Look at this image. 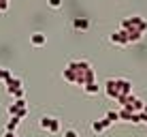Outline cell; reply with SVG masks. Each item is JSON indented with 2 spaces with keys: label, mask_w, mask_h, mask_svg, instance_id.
Instances as JSON below:
<instances>
[{
  "label": "cell",
  "mask_w": 147,
  "mask_h": 137,
  "mask_svg": "<svg viewBox=\"0 0 147 137\" xmlns=\"http://www.w3.org/2000/svg\"><path fill=\"white\" fill-rule=\"evenodd\" d=\"M64 137H79V133L75 129H66V131H64Z\"/></svg>",
  "instance_id": "cell-14"
},
{
  "label": "cell",
  "mask_w": 147,
  "mask_h": 137,
  "mask_svg": "<svg viewBox=\"0 0 147 137\" xmlns=\"http://www.w3.org/2000/svg\"><path fill=\"white\" fill-rule=\"evenodd\" d=\"M7 92H13V90H17V88H22V79L19 77H11V79H7Z\"/></svg>",
  "instance_id": "cell-7"
},
{
  "label": "cell",
  "mask_w": 147,
  "mask_h": 137,
  "mask_svg": "<svg viewBox=\"0 0 147 137\" xmlns=\"http://www.w3.org/2000/svg\"><path fill=\"white\" fill-rule=\"evenodd\" d=\"M109 41L113 43V45H121V47H124V45H128V37H126V30H119V32H113L109 37Z\"/></svg>",
  "instance_id": "cell-2"
},
{
  "label": "cell",
  "mask_w": 147,
  "mask_h": 137,
  "mask_svg": "<svg viewBox=\"0 0 147 137\" xmlns=\"http://www.w3.org/2000/svg\"><path fill=\"white\" fill-rule=\"evenodd\" d=\"M83 90H85V94H98V84H96V82L85 84V86H83Z\"/></svg>",
  "instance_id": "cell-10"
},
{
  "label": "cell",
  "mask_w": 147,
  "mask_h": 137,
  "mask_svg": "<svg viewBox=\"0 0 147 137\" xmlns=\"http://www.w3.org/2000/svg\"><path fill=\"white\" fill-rule=\"evenodd\" d=\"M113 84H115V88H117L119 96H121V94H130V92H132V84H130L128 79H113Z\"/></svg>",
  "instance_id": "cell-1"
},
{
  "label": "cell",
  "mask_w": 147,
  "mask_h": 137,
  "mask_svg": "<svg viewBox=\"0 0 147 137\" xmlns=\"http://www.w3.org/2000/svg\"><path fill=\"white\" fill-rule=\"evenodd\" d=\"M70 69H75L77 73H85L88 69H92V64H90V60H73V62H68Z\"/></svg>",
  "instance_id": "cell-3"
},
{
  "label": "cell",
  "mask_w": 147,
  "mask_h": 137,
  "mask_svg": "<svg viewBox=\"0 0 147 137\" xmlns=\"http://www.w3.org/2000/svg\"><path fill=\"white\" fill-rule=\"evenodd\" d=\"M73 26L77 28V30H88V28H90V22H88L85 17H77V19L73 22Z\"/></svg>",
  "instance_id": "cell-9"
},
{
  "label": "cell",
  "mask_w": 147,
  "mask_h": 137,
  "mask_svg": "<svg viewBox=\"0 0 147 137\" xmlns=\"http://www.w3.org/2000/svg\"><path fill=\"white\" fill-rule=\"evenodd\" d=\"M7 9H9V2H7V0H0V11H7Z\"/></svg>",
  "instance_id": "cell-17"
},
{
  "label": "cell",
  "mask_w": 147,
  "mask_h": 137,
  "mask_svg": "<svg viewBox=\"0 0 147 137\" xmlns=\"http://www.w3.org/2000/svg\"><path fill=\"white\" fill-rule=\"evenodd\" d=\"M13 75H11V71L9 69H0V82H7V79H11Z\"/></svg>",
  "instance_id": "cell-12"
},
{
  "label": "cell",
  "mask_w": 147,
  "mask_h": 137,
  "mask_svg": "<svg viewBox=\"0 0 147 137\" xmlns=\"http://www.w3.org/2000/svg\"><path fill=\"white\" fill-rule=\"evenodd\" d=\"M107 118L111 120V122H117V120H119V114H117V111H109Z\"/></svg>",
  "instance_id": "cell-13"
},
{
  "label": "cell",
  "mask_w": 147,
  "mask_h": 137,
  "mask_svg": "<svg viewBox=\"0 0 147 137\" xmlns=\"http://www.w3.org/2000/svg\"><path fill=\"white\" fill-rule=\"evenodd\" d=\"M19 116H11V120H9V124H7V131H15L17 129V124H19Z\"/></svg>",
  "instance_id": "cell-11"
},
{
  "label": "cell",
  "mask_w": 147,
  "mask_h": 137,
  "mask_svg": "<svg viewBox=\"0 0 147 137\" xmlns=\"http://www.w3.org/2000/svg\"><path fill=\"white\" fill-rule=\"evenodd\" d=\"M113 124L109 118H102V120H96V122H92V131L94 133H102V131H107L109 126Z\"/></svg>",
  "instance_id": "cell-4"
},
{
  "label": "cell",
  "mask_w": 147,
  "mask_h": 137,
  "mask_svg": "<svg viewBox=\"0 0 147 137\" xmlns=\"http://www.w3.org/2000/svg\"><path fill=\"white\" fill-rule=\"evenodd\" d=\"M53 120H55V118H51V116H43V118H40V122H38V126H40L43 131H49V129H51V124H53Z\"/></svg>",
  "instance_id": "cell-8"
},
{
  "label": "cell",
  "mask_w": 147,
  "mask_h": 137,
  "mask_svg": "<svg viewBox=\"0 0 147 137\" xmlns=\"http://www.w3.org/2000/svg\"><path fill=\"white\" fill-rule=\"evenodd\" d=\"M11 94L15 96V99H24V88H17V90H13Z\"/></svg>",
  "instance_id": "cell-15"
},
{
  "label": "cell",
  "mask_w": 147,
  "mask_h": 137,
  "mask_svg": "<svg viewBox=\"0 0 147 137\" xmlns=\"http://www.w3.org/2000/svg\"><path fill=\"white\" fill-rule=\"evenodd\" d=\"M49 7L51 9H60L62 7V0H49Z\"/></svg>",
  "instance_id": "cell-16"
},
{
  "label": "cell",
  "mask_w": 147,
  "mask_h": 137,
  "mask_svg": "<svg viewBox=\"0 0 147 137\" xmlns=\"http://www.w3.org/2000/svg\"><path fill=\"white\" fill-rule=\"evenodd\" d=\"M126 37H128V43H136V41L143 39V32L136 30V28H130V30H126Z\"/></svg>",
  "instance_id": "cell-5"
},
{
  "label": "cell",
  "mask_w": 147,
  "mask_h": 137,
  "mask_svg": "<svg viewBox=\"0 0 147 137\" xmlns=\"http://www.w3.org/2000/svg\"><path fill=\"white\" fill-rule=\"evenodd\" d=\"M30 43H32L34 47H40V45H45V43H47V37H45L43 32H34L32 37H30Z\"/></svg>",
  "instance_id": "cell-6"
}]
</instances>
